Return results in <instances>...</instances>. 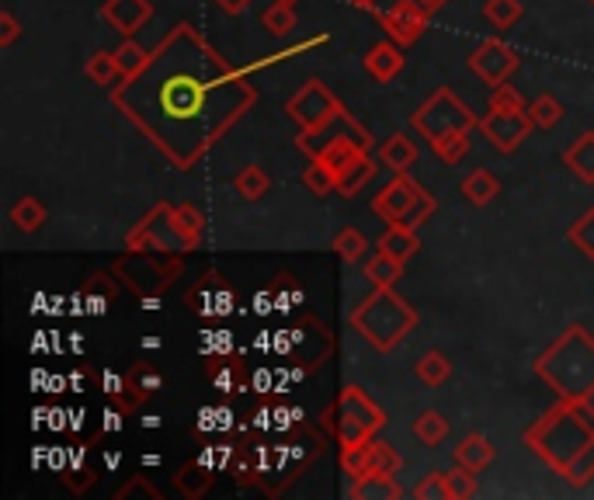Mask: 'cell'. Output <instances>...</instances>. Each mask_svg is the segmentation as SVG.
Listing matches in <instances>:
<instances>
[{
	"label": "cell",
	"mask_w": 594,
	"mask_h": 500,
	"mask_svg": "<svg viewBox=\"0 0 594 500\" xmlns=\"http://www.w3.org/2000/svg\"><path fill=\"white\" fill-rule=\"evenodd\" d=\"M286 115L299 125V133H317V129L348 119L351 112L334 98L320 81H306L289 101H286Z\"/></svg>",
	"instance_id": "ba28073f"
},
{
	"label": "cell",
	"mask_w": 594,
	"mask_h": 500,
	"mask_svg": "<svg viewBox=\"0 0 594 500\" xmlns=\"http://www.w3.org/2000/svg\"><path fill=\"white\" fill-rule=\"evenodd\" d=\"M84 76H88L91 84H98V88L115 91V84L122 81L119 63H115V52H94V57L84 63Z\"/></svg>",
	"instance_id": "d4e9b609"
},
{
	"label": "cell",
	"mask_w": 594,
	"mask_h": 500,
	"mask_svg": "<svg viewBox=\"0 0 594 500\" xmlns=\"http://www.w3.org/2000/svg\"><path fill=\"white\" fill-rule=\"evenodd\" d=\"M376 247L379 251H390L400 261H410V257L421 251V236H418L414 226H407V223H386V229L379 233Z\"/></svg>",
	"instance_id": "2e32d148"
},
{
	"label": "cell",
	"mask_w": 594,
	"mask_h": 500,
	"mask_svg": "<svg viewBox=\"0 0 594 500\" xmlns=\"http://www.w3.org/2000/svg\"><path fill=\"white\" fill-rule=\"evenodd\" d=\"M379 164H386L393 174H407L418 164V143L407 133H393L379 143Z\"/></svg>",
	"instance_id": "9a60e30c"
},
{
	"label": "cell",
	"mask_w": 594,
	"mask_h": 500,
	"mask_svg": "<svg viewBox=\"0 0 594 500\" xmlns=\"http://www.w3.org/2000/svg\"><path fill=\"white\" fill-rule=\"evenodd\" d=\"M122 414H125L122 407H115V410L109 407V410H105V431H119V428H122Z\"/></svg>",
	"instance_id": "f6af8a7d"
},
{
	"label": "cell",
	"mask_w": 594,
	"mask_h": 500,
	"mask_svg": "<svg viewBox=\"0 0 594 500\" xmlns=\"http://www.w3.org/2000/svg\"><path fill=\"white\" fill-rule=\"evenodd\" d=\"M532 129H535V122H532L529 109H522V112H490V115L480 119V133L487 136L490 146H494L498 153H504V156L519 150L529 140Z\"/></svg>",
	"instance_id": "9c48e42d"
},
{
	"label": "cell",
	"mask_w": 594,
	"mask_h": 500,
	"mask_svg": "<svg viewBox=\"0 0 594 500\" xmlns=\"http://www.w3.org/2000/svg\"><path fill=\"white\" fill-rule=\"evenodd\" d=\"M372 469L379 472V477H397V472L403 469V459H400V452L393 449V445L372 441ZM376 472H372V477H376Z\"/></svg>",
	"instance_id": "8d00e7d4"
},
{
	"label": "cell",
	"mask_w": 594,
	"mask_h": 500,
	"mask_svg": "<svg viewBox=\"0 0 594 500\" xmlns=\"http://www.w3.org/2000/svg\"><path fill=\"white\" fill-rule=\"evenodd\" d=\"M112 101L177 171H188L250 109L257 91L247 70L226 67L192 24H177Z\"/></svg>",
	"instance_id": "6da1fadb"
},
{
	"label": "cell",
	"mask_w": 594,
	"mask_h": 500,
	"mask_svg": "<svg viewBox=\"0 0 594 500\" xmlns=\"http://www.w3.org/2000/svg\"><path fill=\"white\" fill-rule=\"evenodd\" d=\"M587 4H591V8H594V0H587Z\"/></svg>",
	"instance_id": "816d5d0a"
},
{
	"label": "cell",
	"mask_w": 594,
	"mask_h": 500,
	"mask_svg": "<svg viewBox=\"0 0 594 500\" xmlns=\"http://www.w3.org/2000/svg\"><path fill=\"white\" fill-rule=\"evenodd\" d=\"M376 14H379L382 29L390 32V39L400 42V45H414L428 32V21H431V14L421 11L414 0H393L390 8L376 11Z\"/></svg>",
	"instance_id": "8fae6325"
},
{
	"label": "cell",
	"mask_w": 594,
	"mask_h": 500,
	"mask_svg": "<svg viewBox=\"0 0 594 500\" xmlns=\"http://www.w3.org/2000/svg\"><path fill=\"white\" fill-rule=\"evenodd\" d=\"M293 303L299 306L303 303V293H299V288H293ZM289 303H286V296H278V303H275V309H286Z\"/></svg>",
	"instance_id": "7dc6e473"
},
{
	"label": "cell",
	"mask_w": 594,
	"mask_h": 500,
	"mask_svg": "<svg viewBox=\"0 0 594 500\" xmlns=\"http://www.w3.org/2000/svg\"><path fill=\"white\" fill-rule=\"evenodd\" d=\"M477 125H480V119L449 88H438L421 109L410 115V129H414L424 143H434L449 133H473Z\"/></svg>",
	"instance_id": "8992f818"
},
{
	"label": "cell",
	"mask_w": 594,
	"mask_h": 500,
	"mask_svg": "<svg viewBox=\"0 0 594 500\" xmlns=\"http://www.w3.org/2000/svg\"><path fill=\"white\" fill-rule=\"evenodd\" d=\"M213 4L223 11V14H229V18H234V14H240V11H247L250 4H254V0H213Z\"/></svg>",
	"instance_id": "ee69618b"
},
{
	"label": "cell",
	"mask_w": 594,
	"mask_h": 500,
	"mask_svg": "<svg viewBox=\"0 0 594 500\" xmlns=\"http://www.w3.org/2000/svg\"><path fill=\"white\" fill-rule=\"evenodd\" d=\"M414 500H452V490H449V477L445 472H428V477L410 490Z\"/></svg>",
	"instance_id": "74e56055"
},
{
	"label": "cell",
	"mask_w": 594,
	"mask_h": 500,
	"mask_svg": "<svg viewBox=\"0 0 594 500\" xmlns=\"http://www.w3.org/2000/svg\"><path fill=\"white\" fill-rule=\"evenodd\" d=\"M143 348H150V351L161 348V337H143Z\"/></svg>",
	"instance_id": "681fc988"
},
{
	"label": "cell",
	"mask_w": 594,
	"mask_h": 500,
	"mask_svg": "<svg viewBox=\"0 0 594 500\" xmlns=\"http://www.w3.org/2000/svg\"><path fill=\"white\" fill-rule=\"evenodd\" d=\"M129 373H133V376L140 379V386H143L146 392H157V389L164 386L161 373H146V368H140V365H133V368H129Z\"/></svg>",
	"instance_id": "b9f144b4"
},
{
	"label": "cell",
	"mask_w": 594,
	"mask_h": 500,
	"mask_svg": "<svg viewBox=\"0 0 594 500\" xmlns=\"http://www.w3.org/2000/svg\"><path fill=\"white\" fill-rule=\"evenodd\" d=\"M136 493H140V497H150V500H153V497H161L157 490H153V487H150L146 480H140V477H136L133 483H129V487H122L115 497H119V500H125V497H136Z\"/></svg>",
	"instance_id": "7bdbcfd3"
},
{
	"label": "cell",
	"mask_w": 594,
	"mask_h": 500,
	"mask_svg": "<svg viewBox=\"0 0 594 500\" xmlns=\"http://www.w3.org/2000/svg\"><path fill=\"white\" fill-rule=\"evenodd\" d=\"M470 133H449V136H442V140H434L431 143V150H434V156L438 161H445L449 167H455L462 156L470 153Z\"/></svg>",
	"instance_id": "836d02e7"
},
{
	"label": "cell",
	"mask_w": 594,
	"mask_h": 500,
	"mask_svg": "<svg viewBox=\"0 0 594 500\" xmlns=\"http://www.w3.org/2000/svg\"><path fill=\"white\" fill-rule=\"evenodd\" d=\"M262 24H265V32H268V35H275V39H286V35H293V32H296L299 18H296V8H293V4H281V0H275V4H268V8H265Z\"/></svg>",
	"instance_id": "83f0119b"
},
{
	"label": "cell",
	"mask_w": 594,
	"mask_h": 500,
	"mask_svg": "<svg viewBox=\"0 0 594 500\" xmlns=\"http://www.w3.org/2000/svg\"><path fill=\"white\" fill-rule=\"evenodd\" d=\"M45 205L35 198V195H21L14 205H11V223L21 229V233H39L45 226Z\"/></svg>",
	"instance_id": "603a6c76"
},
{
	"label": "cell",
	"mask_w": 594,
	"mask_h": 500,
	"mask_svg": "<svg viewBox=\"0 0 594 500\" xmlns=\"http://www.w3.org/2000/svg\"><path fill=\"white\" fill-rule=\"evenodd\" d=\"M449 477V490H452V500H470L477 497V472L467 469V466H455L445 472Z\"/></svg>",
	"instance_id": "f35d334b"
},
{
	"label": "cell",
	"mask_w": 594,
	"mask_h": 500,
	"mask_svg": "<svg viewBox=\"0 0 594 500\" xmlns=\"http://www.w3.org/2000/svg\"><path fill=\"white\" fill-rule=\"evenodd\" d=\"M498 195H501V181L490 171H473V174L462 177V198H467L470 205L483 208V205L494 202Z\"/></svg>",
	"instance_id": "44dd1931"
},
{
	"label": "cell",
	"mask_w": 594,
	"mask_h": 500,
	"mask_svg": "<svg viewBox=\"0 0 594 500\" xmlns=\"http://www.w3.org/2000/svg\"><path fill=\"white\" fill-rule=\"evenodd\" d=\"M522 109H525V98L511 84L490 88V112H522Z\"/></svg>",
	"instance_id": "ab89813d"
},
{
	"label": "cell",
	"mask_w": 594,
	"mask_h": 500,
	"mask_svg": "<svg viewBox=\"0 0 594 500\" xmlns=\"http://www.w3.org/2000/svg\"><path fill=\"white\" fill-rule=\"evenodd\" d=\"M563 164L574 171L577 181L594 184V133H581L563 153Z\"/></svg>",
	"instance_id": "d6986e66"
},
{
	"label": "cell",
	"mask_w": 594,
	"mask_h": 500,
	"mask_svg": "<svg viewBox=\"0 0 594 500\" xmlns=\"http://www.w3.org/2000/svg\"><path fill=\"white\" fill-rule=\"evenodd\" d=\"M494 456H498L494 441L483 438V435H477V431L467 435V438L455 445V462L467 466V469H473V472H483L490 462H494Z\"/></svg>",
	"instance_id": "ac0fdd59"
},
{
	"label": "cell",
	"mask_w": 594,
	"mask_h": 500,
	"mask_svg": "<svg viewBox=\"0 0 594 500\" xmlns=\"http://www.w3.org/2000/svg\"><path fill=\"white\" fill-rule=\"evenodd\" d=\"M414 376L424 382V386H442L449 376H452V361L442 355V351H428V355H421L418 358V365H414Z\"/></svg>",
	"instance_id": "f546056e"
},
{
	"label": "cell",
	"mask_w": 594,
	"mask_h": 500,
	"mask_svg": "<svg viewBox=\"0 0 594 500\" xmlns=\"http://www.w3.org/2000/svg\"><path fill=\"white\" fill-rule=\"evenodd\" d=\"M161 425H164V420H161L157 414H146V417H143V428H150V431H153V428H161Z\"/></svg>",
	"instance_id": "c3c4849f"
},
{
	"label": "cell",
	"mask_w": 594,
	"mask_h": 500,
	"mask_svg": "<svg viewBox=\"0 0 594 500\" xmlns=\"http://www.w3.org/2000/svg\"><path fill=\"white\" fill-rule=\"evenodd\" d=\"M519 52H514L511 45H504L501 39H483L477 49H473V57H470V70L480 76V81L487 88H501L508 84V76L519 70Z\"/></svg>",
	"instance_id": "30bf717a"
},
{
	"label": "cell",
	"mask_w": 594,
	"mask_h": 500,
	"mask_svg": "<svg viewBox=\"0 0 594 500\" xmlns=\"http://www.w3.org/2000/svg\"><path fill=\"white\" fill-rule=\"evenodd\" d=\"M434 195L424 192L421 184L407 174H393L390 184H382L379 195L372 198V213L382 223H407V226H424L434 216Z\"/></svg>",
	"instance_id": "5b68a950"
},
{
	"label": "cell",
	"mask_w": 594,
	"mask_h": 500,
	"mask_svg": "<svg viewBox=\"0 0 594 500\" xmlns=\"http://www.w3.org/2000/svg\"><path fill=\"white\" fill-rule=\"evenodd\" d=\"M351 497H403V490L397 487V477H369V480H358L351 487Z\"/></svg>",
	"instance_id": "d590c367"
},
{
	"label": "cell",
	"mask_w": 594,
	"mask_h": 500,
	"mask_svg": "<svg viewBox=\"0 0 594 500\" xmlns=\"http://www.w3.org/2000/svg\"><path fill=\"white\" fill-rule=\"evenodd\" d=\"M348 324L366 337L376 351H393L400 340L418 327V309H410L393 288L376 285V293L351 309Z\"/></svg>",
	"instance_id": "277c9868"
},
{
	"label": "cell",
	"mask_w": 594,
	"mask_h": 500,
	"mask_svg": "<svg viewBox=\"0 0 594 500\" xmlns=\"http://www.w3.org/2000/svg\"><path fill=\"white\" fill-rule=\"evenodd\" d=\"M525 14V8L519 4V0H487L483 4V18L494 24V29H511L514 21H519Z\"/></svg>",
	"instance_id": "1f68e13d"
},
{
	"label": "cell",
	"mask_w": 594,
	"mask_h": 500,
	"mask_svg": "<svg viewBox=\"0 0 594 500\" xmlns=\"http://www.w3.org/2000/svg\"><path fill=\"white\" fill-rule=\"evenodd\" d=\"M21 39V21L11 11H0V49H11Z\"/></svg>",
	"instance_id": "60d3db41"
},
{
	"label": "cell",
	"mask_w": 594,
	"mask_h": 500,
	"mask_svg": "<svg viewBox=\"0 0 594 500\" xmlns=\"http://www.w3.org/2000/svg\"><path fill=\"white\" fill-rule=\"evenodd\" d=\"M281 4H299V0H281Z\"/></svg>",
	"instance_id": "f907efd6"
},
{
	"label": "cell",
	"mask_w": 594,
	"mask_h": 500,
	"mask_svg": "<svg viewBox=\"0 0 594 500\" xmlns=\"http://www.w3.org/2000/svg\"><path fill=\"white\" fill-rule=\"evenodd\" d=\"M205 229H209V220H205V213L195 202L171 205V233H174V241L181 244V251H195L202 244Z\"/></svg>",
	"instance_id": "5bb4252c"
},
{
	"label": "cell",
	"mask_w": 594,
	"mask_h": 500,
	"mask_svg": "<svg viewBox=\"0 0 594 500\" xmlns=\"http://www.w3.org/2000/svg\"><path fill=\"white\" fill-rule=\"evenodd\" d=\"M334 417H338V428L334 431H338L341 449L372 441V435L386 425V414L369 400V392L361 386H345L338 407H334Z\"/></svg>",
	"instance_id": "52a82bcc"
},
{
	"label": "cell",
	"mask_w": 594,
	"mask_h": 500,
	"mask_svg": "<svg viewBox=\"0 0 594 500\" xmlns=\"http://www.w3.org/2000/svg\"><path fill=\"white\" fill-rule=\"evenodd\" d=\"M361 67H366V73L372 76L376 84H390V81H397V76L403 73V67H407L403 45L393 42V39H382V42H376L366 52V57H361Z\"/></svg>",
	"instance_id": "7c38bea8"
},
{
	"label": "cell",
	"mask_w": 594,
	"mask_h": 500,
	"mask_svg": "<svg viewBox=\"0 0 594 500\" xmlns=\"http://www.w3.org/2000/svg\"><path fill=\"white\" fill-rule=\"evenodd\" d=\"M566 241H571L584 257L594 261V208H587V213L571 229H566Z\"/></svg>",
	"instance_id": "e575fe53"
},
{
	"label": "cell",
	"mask_w": 594,
	"mask_h": 500,
	"mask_svg": "<svg viewBox=\"0 0 594 500\" xmlns=\"http://www.w3.org/2000/svg\"><path fill=\"white\" fill-rule=\"evenodd\" d=\"M101 18L129 39L153 18V4L150 0H105V4H101Z\"/></svg>",
	"instance_id": "4fadbf2b"
},
{
	"label": "cell",
	"mask_w": 594,
	"mask_h": 500,
	"mask_svg": "<svg viewBox=\"0 0 594 500\" xmlns=\"http://www.w3.org/2000/svg\"><path fill=\"white\" fill-rule=\"evenodd\" d=\"M529 115H532L535 129H556L560 119H563V104L546 91V94H539V98L529 104Z\"/></svg>",
	"instance_id": "d6a6232c"
},
{
	"label": "cell",
	"mask_w": 594,
	"mask_h": 500,
	"mask_svg": "<svg viewBox=\"0 0 594 500\" xmlns=\"http://www.w3.org/2000/svg\"><path fill=\"white\" fill-rule=\"evenodd\" d=\"M303 184H306V192L324 198L330 192H338V174H334L324 161H317V156H309V164L303 167Z\"/></svg>",
	"instance_id": "f1b7e54d"
},
{
	"label": "cell",
	"mask_w": 594,
	"mask_h": 500,
	"mask_svg": "<svg viewBox=\"0 0 594 500\" xmlns=\"http://www.w3.org/2000/svg\"><path fill=\"white\" fill-rule=\"evenodd\" d=\"M330 251L338 254L341 261H348V265H358V261L369 254V241H366V233H361V229H355V226H341L338 233H334Z\"/></svg>",
	"instance_id": "7402d4cb"
},
{
	"label": "cell",
	"mask_w": 594,
	"mask_h": 500,
	"mask_svg": "<svg viewBox=\"0 0 594 500\" xmlns=\"http://www.w3.org/2000/svg\"><path fill=\"white\" fill-rule=\"evenodd\" d=\"M376 174H379V171H376V161H372L366 150H361L345 171H338V195H341V198H355Z\"/></svg>",
	"instance_id": "e0dca14e"
},
{
	"label": "cell",
	"mask_w": 594,
	"mask_h": 500,
	"mask_svg": "<svg viewBox=\"0 0 594 500\" xmlns=\"http://www.w3.org/2000/svg\"><path fill=\"white\" fill-rule=\"evenodd\" d=\"M341 469L345 477H351V483L358 480H369L372 477V441L366 445H351V449H341Z\"/></svg>",
	"instance_id": "4316f807"
},
{
	"label": "cell",
	"mask_w": 594,
	"mask_h": 500,
	"mask_svg": "<svg viewBox=\"0 0 594 500\" xmlns=\"http://www.w3.org/2000/svg\"><path fill=\"white\" fill-rule=\"evenodd\" d=\"M146 60H150V52L129 35L119 49H115V63H119V73H122V81H129V76H136L143 67H146Z\"/></svg>",
	"instance_id": "4dcf8cb0"
},
{
	"label": "cell",
	"mask_w": 594,
	"mask_h": 500,
	"mask_svg": "<svg viewBox=\"0 0 594 500\" xmlns=\"http://www.w3.org/2000/svg\"><path fill=\"white\" fill-rule=\"evenodd\" d=\"M525 441L571 487L594 480V410L587 404L563 400L532 431H525Z\"/></svg>",
	"instance_id": "7a4b0ae2"
},
{
	"label": "cell",
	"mask_w": 594,
	"mask_h": 500,
	"mask_svg": "<svg viewBox=\"0 0 594 500\" xmlns=\"http://www.w3.org/2000/svg\"><path fill=\"white\" fill-rule=\"evenodd\" d=\"M414 4H418L421 11H428V14H434L438 8H445V4H449V0H414Z\"/></svg>",
	"instance_id": "bcb514c9"
},
{
	"label": "cell",
	"mask_w": 594,
	"mask_h": 500,
	"mask_svg": "<svg viewBox=\"0 0 594 500\" xmlns=\"http://www.w3.org/2000/svg\"><path fill=\"white\" fill-rule=\"evenodd\" d=\"M234 188H237V195H240V198H247V202H262V198L268 195V188H272V177H268V171H265V167L250 164V167L237 171V177H234Z\"/></svg>",
	"instance_id": "484cf974"
},
{
	"label": "cell",
	"mask_w": 594,
	"mask_h": 500,
	"mask_svg": "<svg viewBox=\"0 0 594 500\" xmlns=\"http://www.w3.org/2000/svg\"><path fill=\"white\" fill-rule=\"evenodd\" d=\"M410 431H414V438L421 445H428V449H434V445H442L445 435H449V420L445 414H438V410H421L414 417V425H410Z\"/></svg>",
	"instance_id": "cb8c5ba5"
},
{
	"label": "cell",
	"mask_w": 594,
	"mask_h": 500,
	"mask_svg": "<svg viewBox=\"0 0 594 500\" xmlns=\"http://www.w3.org/2000/svg\"><path fill=\"white\" fill-rule=\"evenodd\" d=\"M535 376L556 389L560 400L587 404L594 397V337L581 327H571L535 361Z\"/></svg>",
	"instance_id": "3957f363"
},
{
	"label": "cell",
	"mask_w": 594,
	"mask_h": 500,
	"mask_svg": "<svg viewBox=\"0 0 594 500\" xmlns=\"http://www.w3.org/2000/svg\"><path fill=\"white\" fill-rule=\"evenodd\" d=\"M403 265H407V261H400L390 251H379L376 247V254L366 257V278L372 285H379V288H393L403 278Z\"/></svg>",
	"instance_id": "ffe728a7"
}]
</instances>
